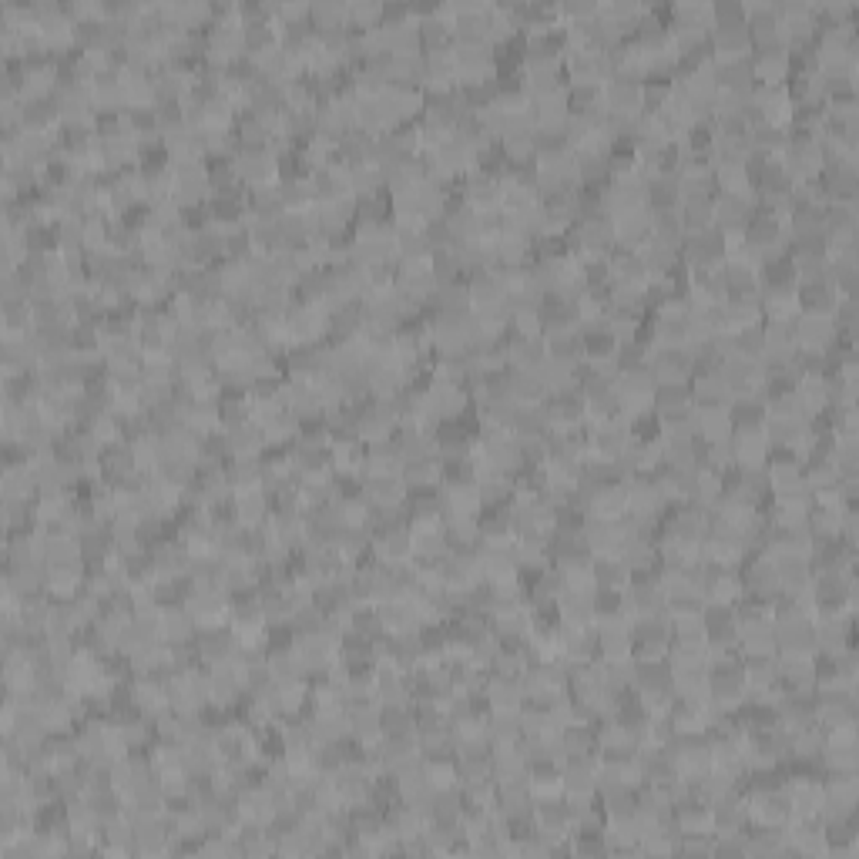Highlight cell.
<instances>
[{
  "label": "cell",
  "mask_w": 859,
  "mask_h": 859,
  "mask_svg": "<svg viewBox=\"0 0 859 859\" xmlns=\"http://www.w3.org/2000/svg\"><path fill=\"white\" fill-rule=\"evenodd\" d=\"M729 245L732 242L712 225V229H705L698 235H685L678 256H682V266L688 272H695V269H722L725 262H729Z\"/></svg>",
  "instance_id": "cell-1"
},
{
  "label": "cell",
  "mask_w": 859,
  "mask_h": 859,
  "mask_svg": "<svg viewBox=\"0 0 859 859\" xmlns=\"http://www.w3.org/2000/svg\"><path fill=\"white\" fill-rule=\"evenodd\" d=\"M739 581H742L745 594H759V598H766V601H772L782 591L779 578H776V568H772V561L766 558V554H749V558H742Z\"/></svg>",
  "instance_id": "cell-14"
},
{
  "label": "cell",
  "mask_w": 859,
  "mask_h": 859,
  "mask_svg": "<svg viewBox=\"0 0 859 859\" xmlns=\"http://www.w3.org/2000/svg\"><path fill=\"white\" fill-rule=\"evenodd\" d=\"M487 739L494 749H514L524 739L521 712H490L487 715Z\"/></svg>",
  "instance_id": "cell-35"
},
{
  "label": "cell",
  "mask_w": 859,
  "mask_h": 859,
  "mask_svg": "<svg viewBox=\"0 0 859 859\" xmlns=\"http://www.w3.org/2000/svg\"><path fill=\"white\" fill-rule=\"evenodd\" d=\"M678 222H682L685 235H698L715 225V195H682L678 202Z\"/></svg>",
  "instance_id": "cell-21"
},
{
  "label": "cell",
  "mask_w": 859,
  "mask_h": 859,
  "mask_svg": "<svg viewBox=\"0 0 859 859\" xmlns=\"http://www.w3.org/2000/svg\"><path fill=\"white\" fill-rule=\"evenodd\" d=\"M816 625V645L823 655L853 648V615L846 618H813Z\"/></svg>",
  "instance_id": "cell-31"
},
{
  "label": "cell",
  "mask_w": 859,
  "mask_h": 859,
  "mask_svg": "<svg viewBox=\"0 0 859 859\" xmlns=\"http://www.w3.org/2000/svg\"><path fill=\"white\" fill-rule=\"evenodd\" d=\"M376 611H380V618H383L386 635H413V631L423 628V615H420L417 604H413L410 598L383 601V604H376Z\"/></svg>",
  "instance_id": "cell-22"
},
{
  "label": "cell",
  "mask_w": 859,
  "mask_h": 859,
  "mask_svg": "<svg viewBox=\"0 0 859 859\" xmlns=\"http://www.w3.org/2000/svg\"><path fill=\"white\" fill-rule=\"evenodd\" d=\"M645 7L635 4V0H608V4H598V17L604 24H611L621 37L631 34V27L641 21Z\"/></svg>",
  "instance_id": "cell-44"
},
{
  "label": "cell",
  "mask_w": 859,
  "mask_h": 859,
  "mask_svg": "<svg viewBox=\"0 0 859 859\" xmlns=\"http://www.w3.org/2000/svg\"><path fill=\"white\" fill-rule=\"evenodd\" d=\"M651 407H655L658 417H668V413H678V410L692 407V386H688V383H655Z\"/></svg>",
  "instance_id": "cell-46"
},
{
  "label": "cell",
  "mask_w": 859,
  "mask_h": 859,
  "mask_svg": "<svg viewBox=\"0 0 859 859\" xmlns=\"http://www.w3.org/2000/svg\"><path fill=\"white\" fill-rule=\"evenodd\" d=\"M383 37H386V51L393 58H413L420 54V24L417 21H403V24H393V27H383Z\"/></svg>",
  "instance_id": "cell-45"
},
{
  "label": "cell",
  "mask_w": 859,
  "mask_h": 859,
  "mask_svg": "<svg viewBox=\"0 0 859 859\" xmlns=\"http://www.w3.org/2000/svg\"><path fill=\"white\" fill-rule=\"evenodd\" d=\"M245 209H249V222H279L286 215V202L279 195V185H262L245 192Z\"/></svg>",
  "instance_id": "cell-28"
},
{
  "label": "cell",
  "mask_w": 859,
  "mask_h": 859,
  "mask_svg": "<svg viewBox=\"0 0 859 859\" xmlns=\"http://www.w3.org/2000/svg\"><path fill=\"white\" fill-rule=\"evenodd\" d=\"M195 460H185V457H158L155 464V477L162 480V484L175 487V490H185L188 484H192L195 477Z\"/></svg>",
  "instance_id": "cell-50"
},
{
  "label": "cell",
  "mask_w": 859,
  "mask_h": 859,
  "mask_svg": "<svg viewBox=\"0 0 859 859\" xmlns=\"http://www.w3.org/2000/svg\"><path fill=\"white\" fill-rule=\"evenodd\" d=\"M752 105L762 111V118H766L769 125L789 128V118H792V98H789V88H786V84H755V91H752Z\"/></svg>",
  "instance_id": "cell-19"
},
{
  "label": "cell",
  "mask_w": 859,
  "mask_h": 859,
  "mask_svg": "<svg viewBox=\"0 0 859 859\" xmlns=\"http://www.w3.org/2000/svg\"><path fill=\"white\" fill-rule=\"evenodd\" d=\"M346 631H353V635H360V638H370V641H380L386 631H383V618H380V611H376V604H356L353 615L346 618Z\"/></svg>",
  "instance_id": "cell-51"
},
{
  "label": "cell",
  "mask_w": 859,
  "mask_h": 859,
  "mask_svg": "<svg viewBox=\"0 0 859 859\" xmlns=\"http://www.w3.org/2000/svg\"><path fill=\"white\" fill-rule=\"evenodd\" d=\"M400 477L407 490L413 487H437L440 484V460L437 457H407L400 467Z\"/></svg>",
  "instance_id": "cell-48"
},
{
  "label": "cell",
  "mask_w": 859,
  "mask_h": 859,
  "mask_svg": "<svg viewBox=\"0 0 859 859\" xmlns=\"http://www.w3.org/2000/svg\"><path fill=\"white\" fill-rule=\"evenodd\" d=\"M668 645H672V618H631V658L635 662L665 658Z\"/></svg>",
  "instance_id": "cell-2"
},
{
  "label": "cell",
  "mask_w": 859,
  "mask_h": 859,
  "mask_svg": "<svg viewBox=\"0 0 859 859\" xmlns=\"http://www.w3.org/2000/svg\"><path fill=\"white\" fill-rule=\"evenodd\" d=\"M772 628H776V655L779 658H813L819 651L813 618L792 621V625H772Z\"/></svg>",
  "instance_id": "cell-11"
},
{
  "label": "cell",
  "mask_w": 859,
  "mask_h": 859,
  "mask_svg": "<svg viewBox=\"0 0 859 859\" xmlns=\"http://www.w3.org/2000/svg\"><path fill=\"white\" fill-rule=\"evenodd\" d=\"M601 98L608 111H621V115H638L641 111V78L631 71H615L601 84Z\"/></svg>",
  "instance_id": "cell-8"
},
{
  "label": "cell",
  "mask_w": 859,
  "mask_h": 859,
  "mask_svg": "<svg viewBox=\"0 0 859 859\" xmlns=\"http://www.w3.org/2000/svg\"><path fill=\"white\" fill-rule=\"evenodd\" d=\"M584 443H588V457L615 460L618 453L631 443V423L625 417L594 420V423L584 427Z\"/></svg>",
  "instance_id": "cell-4"
},
{
  "label": "cell",
  "mask_w": 859,
  "mask_h": 859,
  "mask_svg": "<svg viewBox=\"0 0 859 859\" xmlns=\"http://www.w3.org/2000/svg\"><path fill=\"white\" fill-rule=\"evenodd\" d=\"M561 792L568 799H584L598 792V759L594 755H568L561 762Z\"/></svg>",
  "instance_id": "cell-7"
},
{
  "label": "cell",
  "mask_w": 859,
  "mask_h": 859,
  "mask_svg": "<svg viewBox=\"0 0 859 859\" xmlns=\"http://www.w3.org/2000/svg\"><path fill=\"white\" fill-rule=\"evenodd\" d=\"M688 316L692 306H662L651 323V346H688Z\"/></svg>",
  "instance_id": "cell-15"
},
{
  "label": "cell",
  "mask_w": 859,
  "mask_h": 859,
  "mask_svg": "<svg viewBox=\"0 0 859 859\" xmlns=\"http://www.w3.org/2000/svg\"><path fill=\"white\" fill-rule=\"evenodd\" d=\"M188 615L195 618L198 628H212V625H225L232 611V598L222 588H195L192 598L185 601Z\"/></svg>",
  "instance_id": "cell-12"
},
{
  "label": "cell",
  "mask_w": 859,
  "mask_h": 859,
  "mask_svg": "<svg viewBox=\"0 0 859 859\" xmlns=\"http://www.w3.org/2000/svg\"><path fill=\"white\" fill-rule=\"evenodd\" d=\"M745 24H749L752 41L782 34V21H779V11H776V4H772V0H755V4H745Z\"/></svg>",
  "instance_id": "cell-42"
},
{
  "label": "cell",
  "mask_w": 859,
  "mask_h": 859,
  "mask_svg": "<svg viewBox=\"0 0 859 859\" xmlns=\"http://www.w3.org/2000/svg\"><path fill=\"white\" fill-rule=\"evenodd\" d=\"M313 192H316V202H343V198H353V192H349V172L333 162L316 168Z\"/></svg>",
  "instance_id": "cell-34"
},
{
  "label": "cell",
  "mask_w": 859,
  "mask_h": 859,
  "mask_svg": "<svg viewBox=\"0 0 859 859\" xmlns=\"http://www.w3.org/2000/svg\"><path fill=\"white\" fill-rule=\"evenodd\" d=\"M21 125L31 135H54V128H61V108L54 94H24Z\"/></svg>",
  "instance_id": "cell-10"
},
{
  "label": "cell",
  "mask_w": 859,
  "mask_h": 859,
  "mask_svg": "<svg viewBox=\"0 0 859 859\" xmlns=\"http://www.w3.org/2000/svg\"><path fill=\"white\" fill-rule=\"evenodd\" d=\"M353 413H356V430H360L366 443L393 437L396 423H400L393 400H386V396H366V400L353 403Z\"/></svg>",
  "instance_id": "cell-3"
},
{
  "label": "cell",
  "mask_w": 859,
  "mask_h": 859,
  "mask_svg": "<svg viewBox=\"0 0 859 859\" xmlns=\"http://www.w3.org/2000/svg\"><path fill=\"white\" fill-rule=\"evenodd\" d=\"M430 269L437 282H467V266L457 249H440L430 256Z\"/></svg>",
  "instance_id": "cell-55"
},
{
  "label": "cell",
  "mask_w": 859,
  "mask_h": 859,
  "mask_svg": "<svg viewBox=\"0 0 859 859\" xmlns=\"http://www.w3.org/2000/svg\"><path fill=\"white\" fill-rule=\"evenodd\" d=\"M648 373L655 383H692V353L688 346H651Z\"/></svg>",
  "instance_id": "cell-6"
},
{
  "label": "cell",
  "mask_w": 859,
  "mask_h": 859,
  "mask_svg": "<svg viewBox=\"0 0 859 859\" xmlns=\"http://www.w3.org/2000/svg\"><path fill=\"white\" fill-rule=\"evenodd\" d=\"M615 74L611 68L608 54H594V51H568V84H594L601 88L604 81Z\"/></svg>",
  "instance_id": "cell-18"
},
{
  "label": "cell",
  "mask_w": 859,
  "mask_h": 859,
  "mask_svg": "<svg viewBox=\"0 0 859 859\" xmlns=\"http://www.w3.org/2000/svg\"><path fill=\"white\" fill-rule=\"evenodd\" d=\"M558 615L561 625L568 628H594V611H591V591H578V588H564L558 594Z\"/></svg>",
  "instance_id": "cell-30"
},
{
  "label": "cell",
  "mask_w": 859,
  "mask_h": 859,
  "mask_svg": "<svg viewBox=\"0 0 859 859\" xmlns=\"http://www.w3.org/2000/svg\"><path fill=\"white\" fill-rule=\"evenodd\" d=\"M349 715V735L363 745H373L383 739V725H380V705L376 709H353Z\"/></svg>",
  "instance_id": "cell-49"
},
{
  "label": "cell",
  "mask_w": 859,
  "mask_h": 859,
  "mask_svg": "<svg viewBox=\"0 0 859 859\" xmlns=\"http://www.w3.org/2000/svg\"><path fill=\"white\" fill-rule=\"evenodd\" d=\"M386 188V178H383V168L380 165H363V168H353L349 172V192L353 198H366V195H380Z\"/></svg>",
  "instance_id": "cell-56"
},
{
  "label": "cell",
  "mask_w": 859,
  "mask_h": 859,
  "mask_svg": "<svg viewBox=\"0 0 859 859\" xmlns=\"http://www.w3.org/2000/svg\"><path fill=\"white\" fill-rule=\"evenodd\" d=\"M839 339V329L833 323V316H796V343L799 349H816V353H826Z\"/></svg>",
  "instance_id": "cell-20"
},
{
  "label": "cell",
  "mask_w": 859,
  "mask_h": 859,
  "mask_svg": "<svg viewBox=\"0 0 859 859\" xmlns=\"http://www.w3.org/2000/svg\"><path fill=\"white\" fill-rule=\"evenodd\" d=\"M484 695H487V702H490V712H521V705H524V685H521V678L487 675Z\"/></svg>",
  "instance_id": "cell-27"
},
{
  "label": "cell",
  "mask_w": 859,
  "mask_h": 859,
  "mask_svg": "<svg viewBox=\"0 0 859 859\" xmlns=\"http://www.w3.org/2000/svg\"><path fill=\"white\" fill-rule=\"evenodd\" d=\"M380 17H383L380 0H349V27H356V31L380 27Z\"/></svg>",
  "instance_id": "cell-57"
},
{
  "label": "cell",
  "mask_w": 859,
  "mask_h": 859,
  "mask_svg": "<svg viewBox=\"0 0 859 859\" xmlns=\"http://www.w3.org/2000/svg\"><path fill=\"white\" fill-rule=\"evenodd\" d=\"M195 645H198V655H202L205 665H222V662H232V658H235L239 635L232 631V625L198 628L195 631Z\"/></svg>",
  "instance_id": "cell-16"
},
{
  "label": "cell",
  "mask_w": 859,
  "mask_h": 859,
  "mask_svg": "<svg viewBox=\"0 0 859 859\" xmlns=\"http://www.w3.org/2000/svg\"><path fill=\"white\" fill-rule=\"evenodd\" d=\"M309 21L316 24V31L346 27L349 24V4H343V0H316V4H309Z\"/></svg>",
  "instance_id": "cell-53"
},
{
  "label": "cell",
  "mask_w": 859,
  "mask_h": 859,
  "mask_svg": "<svg viewBox=\"0 0 859 859\" xmlns=\"http://www.w3.org/2000/svg\"><path fill=\"white\" fill-rule=\"evenodd\" d=\"M235 507H239V524L245 527H266L272 521V500L266 487L235 494Z\"/></svg>",
  "instance_id": "cell-37"
},
{
  "label": "cell",
  "mask_w": 859,
  "mask_h": 859,
  "mask_svg": "<svg viewBox=\"0 0 859 859\" xmlns=\"http://www.w3.org/2000/svg\"><path fill=\"white\" fill-rule=\"evenodd\" d=\"M195 631H198V625H195V618L188 615L185 604L162 611V641H165V645H182V641H192Z\"/></svg>",
  "instance_id": "cell-47"
},
{
  "label": "cell",
  "mask_w": 859,
  "mask_h": 859,
  "mask_svg": "<svg viewBox=\"0 0 859 859\" xmlns=\"http://www.w3.org/2000/svg\"><path fill=\"white\" fill-rule=\"evenodd\" d=\"M225 480H229L232 494L259 490V487H266V464H262V457H232L229 464H225Z\"/></svg>",
  "instance_id": "cell-25"
},
{
  "label": "cell",
  "mask_w": 859,
  "mask_h": 859,
  "mask_svg": "<svg viewBox=\"0 0 859 859\" xmlns=\"http://www.w3.org/2000/svg\"><path fill=\"white\" fill-rule=\"evenodd\" d=\"M732 443H735V467H766L772 450L766 433H732Z\"/></svg>",
  "instance_id": "cell-43"
},
{
  "label": "cell",
  "mask_w": 859,
  "mask_h": 859,
  "mask_svg": "<svg viewBox=\"0 0 859 859\" xmlns=\"http://www.w3.org/2000/svg\"><path fill=\"white\" fill-rule=\"evenodd\" d=\"M396 289L407 296L413 306L423 309V302L437 289V276H433L430 262H396Z\"/></svg>",
  "instance_id": "cell-13"
},
{
  "label": "cell",
  "mask_w": 859,
  "mask_h": 859,
  "mask_svg": "<svg viewBox=\"0 0 859 859\" xmlns=\"http://www.w3.org/2000/svg\"><path fill=\"white\" fill-rule=\"evenodd\" d=\"M242 44H245V54H249V58H262V54L279 44V27L276 24L242 27Z\"/></svg>",
  "instance_id": "cell-54"
},
{
  "label": "cell",
  "mask_w": 859,
  "mask_h": 859,
  "mask_svg": "<svg viewBox=\"0 0 859 859\" xmlns=\"http://www.w3.org/2000/svg\"><path fill=\"white\" fill-rule=\"evenodd\" d=\"M544 346H547V360L564 363V366H578L584 360V343L578 336V329H564V333H544Z\"/></svg>",
  "instance_id": "cell-40"
},
{
  "label": "cell",
  "mask_w": 859,
  "mask_h": 859,
  "mask_svg": "<svg viewBox=\"0 0 859 859\" xmlns=\"http://www.w3.org/2000/svg\"><path fill=\"white\" fill-rule=\"evenodd\" d=\"M833 467H836L839 477H856L859 474V443L856 440H836Z\"/></svg>",
  "instance_id": "cell-58"
},
{
  "label": "cell",
  "mask_w": 859,
  "mask_h": 859,
  "mask_svg": "<svg viewBox=\"0 0 859 859\" xmlns=\"http://www.w3.org/2000/svg\"><path fill=\"white\" fill-rule=\"evenodd\" d=\"M511 396L514 403H521V407H537V403H544V383L537 380V373H527V370H514L511 366Z\"/></svg>",
  "instance_id": "cell-52"
},
{
  "label": "cell",
  "mask_w": 859,
  "mask_h": 859,
  "mask_svg": "<svg viewBox=\"0 0 859 859\" xmlns=\"http://www.w3.org/2000/svg\"><path fill=\"white\" fill-rule=\"evenodd\" d=\"M417 24H420V47H423L420 54H453V24L440 7H437V14L423 17Z\"/></svg>",
  "instance_id": "cell-26"
},
{
  "label": "cell",
  "mask_w": 859,
  "mask_h": 859,
  "mask_svg": "<svg viewBox=\"0 0 859 859\" xmlns=\"http://www.w3.org/2000/svg\"><path fill=\"white\" fill-rule=\"evenodd\" d=\"M648 239H651V212L648 209L615 215V242L621 245V249L638 252Z\"/></svg>",
  "instance_id": "cell-32"
},
{
  "label": "cell",
  "mask_w": 859,
  "mask_h": 859,
  "mask_svg": "<svg viewBox=\"0 0 859 859\" xmlns=\"http://www.w3.org/2000/svg\"><path fill=\"white\" fill-rule=\"evenodd\" d=\"M225 437H229V447L235 457H262V450L269 447L266 430L259 427L256 420H245L239 427H222Z\"/></svg>",
  "instance_id": "cell-36"
},
{
  "label": "cell",
  "mask_w": 859,
  "mask_h": 859,
  "mask_svg": "<svg viewBox=\"0 0 859 859\" xmlns=\"http://www.w3.org/2000/svg\"><path fill=\"white\" fill-rule=\"evenodd\" d=\"M591 581L594 588L601 591H625L631 584V568L618 554H608V558H594L591 564Z\"/></svg>",
  "instance_id": "cell-38"
},
{
  "label": "cell",
  "mask_w": 859,
  "mask_h": 859,
  "mask_svg": "<svg viewBox=\"0 0 859 859\" xmlns=\"http://www.w3.org/2000/svg\"><path fill=\"white\" fill-rule=\"evenodd\" d=\"M504 188L507 185L494 182V178H484V175L470 172L467 185H464V202L474 212H500V209H504Z\"/></svg>",
  "instance_id": "cell-23"
},
{
  "label": "cell",
  "mask_w": 859,
  "mask_h": 859,
  "mask_svg": "<svg viewBox=\"0 0 859 859\" xmlns=\"http://www.w3.org/2000/svg\"><path fill=\"white\" fill-rule=\"evenodd\" d=\"M766 400L762 396H742V400H732L729 407V423L732 433H766Z\"/></svg>",
  "instance_id": "cell-24"
},
{
  "label": "cell",
  "mask_w": 859,
  "mask_h": 859,
  "mask_svg": "<svg viewBox=\"0 0 859 859\" xmlns=\"http://www.w3.org/2000/svg\"><path fill=\"white\" fill-rule=\"evenodd\" d=\"M433 249L423 225H396V262H430Z\"/></svg>",
  "instance_id": "cell-41"
},
{
  "label": "cell",
  "mask_w": 859,
  "mask_h": 859,
  "mask_svg": "<svg viewBox=\"0 0 859 859\" xmlns=\"http://www.w3.org/2000/svg\"><path fill=\"white\" fill-rule=\"evenodd\" d=\"M547 423L554 430H578L588 423V403L578 386H568V390H558V393H547L544 403H541Z\"/></svg>",
  "instance_id": "cell-5"
},
{
  "label": "cell",
  "mask_w": 859,
  "mask_h": 859,
  "mask_svg": "<svg viewBox=\"0 0 859 859\" xmlns=\"http://www.w3.org/2000/svg\"><path fill=\"white\" fill-rule=\"evenodd\" d=\"M692 386V407L695 410H729L732 407V390L725 386L722 373L719 376H698L688 383Z\"/></svg>",
  "instance_id": "cell-29"
},
{
  "label": "cell",
  "mask_w": 859,
  "mask_h": 859,
  "mask_svg": "<svg viewBox=\"0 0 859 859\" xmlns=\"http://www.w3.org/2000/svg\"><path fill=\"white\" fill-rule=\"evenodd\" d=\"M839 292L829 279L819 282H799L796 289V316H833Z\"/></svg>",
  "instance_id": "cell-17"
},
{
  "label": "cell",
  "mask_w": 859,
  "mask_h": 859,
  "mask_svg": "<svg viewBox=\"0 0 859 859\" xmlns=\"http://www.w3.org/2000/svg\"><path fill=\"white\" fill-rule=\"evenodd\" d=\"M363 490L373 504L380 507H400L403 497H407V484H403L400 474H373L363 477Z\"/></svg>",
  "instance_id": "cell-39"
},
{
  "label": "cell",
  "mask_w": 859,
  "mask_h": 859,
  "mask_svg": "<svg viewBox=\"0 0 859 859\" xmlns=\"http://www.w3.org/2000/svg\"><path fill=\"white\" fill-rule=\"evenodd\" d=\"M776 568L779 588L789 594H809V584H813V564H809V554H792V551H772L766 554Z\"/></svg>",
  "instance_id": "cell-9"
},
{
  "label": "cell",
  "mask_w": 859,
  "mask_h": 859,
  "mask_svg": "<svg viewBox=\"0 0 859 859\" xmlns=\"http://www.w3.org/2000/svg\"><path fill=\"white\" fill-rule=\"evenodd\" d=\"M400 467H403V453H400V447H396L390 437L366 443V460H363V474L360 477L400 474Z\"/></svg>",
  "instance_id": "cell-33"
}]
</instances>
